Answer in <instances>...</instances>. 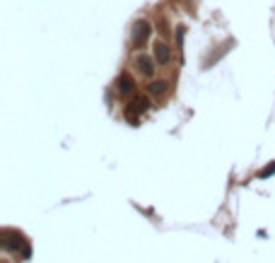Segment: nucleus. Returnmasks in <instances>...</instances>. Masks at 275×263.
Returning <instances> with one entry per match:
<instances>
[{
  "label": "nucleus",
  "instance_id": "f257e3e1",
  "mask_svg": "<svg viewBox=\"0 0 275 263\" xmlns=\"http://www.w3.org/2000/svg\"><path fill=\"white\" fill-rule=\"evenodd\" d=\"M150 109V99L147 97H135L133 102H130L128 111H126V116H128L130 123H138V113L140 111H147Z\"/></svg>",
  "mask_w": 275,
  "mask_h": 263
},
{
  "label": "nucleus",
  "instance_id": "20e7f679",
  "mask_svg": "<svg viewBox=\"0 0 275 263\" xmlns=\"http://www.w3.org/2000/svg\"><path fill=\"white\" fill-rule=\"evenodd\" d=\"M116 85H118V92H121V94H130V92H133V87H135V80L123 73V75L118 77V82H116Z\"/></svg>",
  "mask_w": 275,
  "mask_h": 263
},
{
  "label": "nucleus",
  "instance_id": "0eeeda50",
  "mask_svg": "<svg viewBox=\"0 0 275 263\" xmlns=\"http://www.w3.org/2000/svg\"><path fill=\"white\" fill-rule=\"evenodd\" d=\"M268 174H275V167H266V169L261 171V176H268Z\"/></svg>",
  "mask_w": 275,
  "mask_h": 263
},
{
  "label": "nucleus",
  "instance_id": "f03ea898",
  "mask_svg": "<svg viewBox=\"0 0 275 263\" xmlns=\"http://www.w3.org/2000/svg\"><path fill=\"white\" fill-rule=\"evenodd\" d=\"M150 24L147 22H135V27H133V46H145L147 39H150Z\"/></svg>",
  "mask_w": 275,
  "mask_h": 263
},
{
  "label": "nucleus",
  "instance_id": "7ed1b4c3",
  "mask_svg": "<svg viewBox=\"0 0 275 263\" xmlns=\"http://www.w3.org/2000/svg\"><path fill=\"white\" fill-rule=\"evenodd\" d=\"M169 58H171V53H169V46H166V44H162V41H157V44H155V60H157L160 65H166V63H169Z\"/></svg>",
  "mask_w": 275,
  "mask_h": 263
},
{
  "label": "nucleus",
  "instance_id": "39448f33",
  "mask_svg": "<svg viewBox=\"0 0 275 263\" xmlns=\"http://www.w3.org/2000/svg\"><path fill=\"white\" fill-rule=\"evenodd\" d=\"M138 68H140V73L143 75H152V70H155V60L152 58H147V56H140L138 58Z\"/></svg>",
  "mask_w": 275,
  "mask_h": 263
},
{
  "label": "nucleus",
  "instance_id": "423d86ee",
  "mask_svg": "<svg viewBox=\"0 0 275 263\" xmlns=\"http://www.w3.org/2000/svg\"><path fill=\"white\" fill-rule=\"evenodd\" d=\"M147 90H150V94H165L166 92V82L165 80H155V82L147 85Z\"/></svg>",
  "mask_w": 275,
  "mask_h": 263
}]
</instances>
